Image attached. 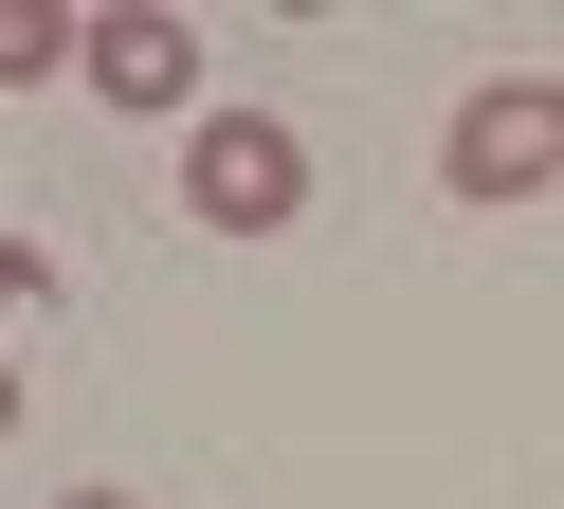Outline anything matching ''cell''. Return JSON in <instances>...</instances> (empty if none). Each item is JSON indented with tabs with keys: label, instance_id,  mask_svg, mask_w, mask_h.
<instances>
[{
	"label": "cell",
	"instance_id": "obj_1",
	"mask_svg": "<svg viewBox=\"0 0 564 509\" xmlns=\"http://www.w3.org/2000/svg\"><path fill=\"white\" fill-rule=\"evenodd\" d=\"M183 218L200 237H292L310 218V145H292V109H256V91H219L183 128Z\"/></svg>",
	"mask_w": 564,
	"mask_h": 509
},
{
	"label": "cell",
	"instance_id": "obj_2",
	"mask_svg": "<svg viewBox=\"0 0 564 509\" xmlns=\"http://www.w3.org/2000/svg\"><path fill=\"white\" fill-rule=\"evenodd\" d=\"M437 182H455V201H546V182H564V73H491V91H455Z\"/></svg>",
	"mask_w": 564,
	"mask_h": 509
},
{
	"label": "cell",
	"instance_id": "obj_4",
	"mask_svg": "<svg viewBox=\"0 0 564 509\" xmlns=\"http://www.w3.org/2000/svg\"><path fill=\"white\" fill-rule=\"evenodd\" d=\"M55 509H128V491H55Z\"/></svg>",
	"mask_w": 564,
	"mask_h": 509
},
{
	"label": "cell",
	"instance_id": "obj_3",
	"mask_svg": "<svg viewBox=\"0 0 564 509\" xmlns=\"http://www.w3.org/2000/svg\"><path fill=\"white\" fill-rule=\"evenodd\" d=\"M91 109H183V128H200V109H219V91H200V36L183 19H164V0H128V19H91Z\"/></svg>",
	"mask_w": 564,
	"mask_h": 509
}]
</instances>
